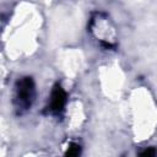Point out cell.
<instances>
[{
    "label": "cell",
    "instance_id": "1",
    "mask_svg": "<svg viewBox=\"0 0 157 157\" xmlns=\"http://www.w3.org/2000/svg\"><path fill=\"white\" fill-rule=\"evenodd\" d=\"M34 99V83L31 77H23L17 81L16 85V94L15 103L16 108L22 112L27 110Z\"/></svg>",
    "mask_w": 157,
    "mask_h": 157
},
{
    "label": "cell",
    "instance_id": "4",
    "mask_svg": "<svg viewBox=\"0 0 157 157\" xmlns=\"http://www.w3.org/2000/svg\"><path fill=\"white\" fill-rule=\"evenodd\" d=\"M141 156H144V157H150V156H155L156 155V150L153 148V147H148V148H146L145 151H142L141 153H140Z\"/></svg>",
    "mask_w": 157,
    "mask_h": 157
},
{
    "label": "cell",
    "instance_id": "3",
    "mask_svg": "<svg viewBox=\"0 0 157 157\" xmlns=\"http://www.w3.org/2000/svg\"><path fill=\"white\" fill-rule=\"evenodd\" d=\"M80 152H81V147H80V145H77V144H71L70 147L67 148V151L65 152V155L69 156V157H74V156L80 155Z\"/></svg>",
    "mask_w": 157,
    "mask_h": 157
},
{
    "label": "cell",
    "instance_id": "2",
    "mask_svg": "<svg viewBox=\"0 0 157 157\" xmlns=\"http://www.w3.org/2000/svg\"><path fill=\"white\" fill-rule=\"evenodd\" d=\"M66 103V93L63 90L60 85H55L52 94H50V103H49V110L52 113L59 114L63 112Z\"/></svg>",
    "mask_w": 157,
    "mask_h": 157
}]
</instances>
